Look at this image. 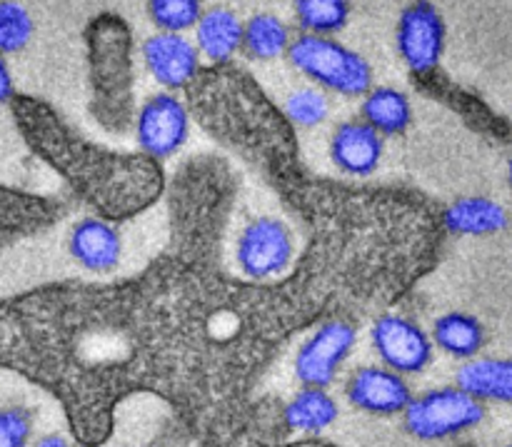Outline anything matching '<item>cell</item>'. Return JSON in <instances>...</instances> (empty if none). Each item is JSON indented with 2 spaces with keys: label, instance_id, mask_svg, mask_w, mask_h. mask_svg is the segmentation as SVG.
<instances>
[{
  "label": "cell",
  "instance_id": "6da1fadb",
  "mask_svg": "<svg viewBox=\"0 0 512 447\" xmlns=\"http://www.w3.org/2000/svg\"><path fill=\"white\" fill-rule=\"evenodd\" d=\"M208 265L175 255L123 283L0 298V370L53 395L83 447L108 443L135 393L218 423L293 330L278 283H228Z\"/></svg>",
  "mask_w": 512,
  "mask_h": 447
},
{
  "label": "cell",
  "instance_id": "7a4b0ae2",
  "mask_svg": "<svg viewBox=\"0 0 512 447\" xmlns=\"http://www.w3.org/2000/svg\"><path fill=\"white\" fill-rule=\"evenodd\" d=\"M23 143L100 218L130 220L153 208L165 193V173L158 160L145 153H118L100 148L50 103L35 95L15 93L8 103Z\"/></svg>",
  "mask_w": 512,
  "mask_h": 447
},
{
  "label": "cell",
  "instance_id": "3957f363",
  "mask_svg": "<svg viewBox=\"0 0 512 447\" xmlns=\"http://www.w3.org/2000/svg\"><path fill=\"white\" fill-rule=\"evenodd\" d=\"M190 113L215 140L233 148L298 203L313 183L300 163L298 135L283 108L238 65H205L185 90Z\"/></svg>",
  "mask_w": 512,
  "mask_h": 447
},
{
  "label": "cell",
  "instance_id": "277c9868",
  "mask_svg": "<svg viewBox=\"0 0 512 447\" xmlns=\"http://www.w3.org/2000/svg\"><path fill=\"white\" fill-rule=\"evenodd\" d=\"M90 115L108 133H125L135 125L133 30L118 13H100L85 25Z\"/></svg>",
  "mask_w": 512,
  "mask_h": 447
},
{
  "label": "cell",
  "instance_id": "5b68a950",
  "mask_svg": "<svg viewBox=\"0 0 512 447\" xmlns=\"http://www.w3.org/2000/svg\"><path fill=\"white\" fill-rule=\"evenodd\" d=\"M288 60L305 78L345 98H363L373 88L368 60L330 35H298L290 43Z\"/></svg>",
  "mask_w": 512,
  "mask_h": 447
},
{
  "label": "cell",
  "instance_id": "8992f818",
  "mask_svg": "<svg viewBox=\"0 0 512 447\" xmlns=\"http://www.w3.org/2000/svg\"><path fill=\"white\" fill-rule=\"evenodd\" d=\"M405 430L418 440H445L468 433L483 423L485 403L473 393L455 388H438L418 395L405 408Z\"/></svg>",
  "mask_w": 512,
  "mask_h": 447
},
{
  "label": "cell",
  "instance_id": "52a82bcc",
  "mask_svg": "<svg viewBox=\"0 0 512 447\" xmlns=\"http://www.w3.org/2000/svg\"><path fill=\"white\" fill-rule=\"evenodd\" d=\"M295 240L288 225L278 218H255L240 230L235 260L240 273L253 283H275L290 270Z\"/></svg>",
  "mask_w": 512,
  "mask_h": 447
},
{
  "label": "cell",
  "instance_id": "ba28073f",
  "mask_svg": "<svg viewBox=\"0 0 512 447\" xmlns=\"http://www.w3.org/2000/svg\"><path fill=\"white\" fill-rule=\"evenodd\" d=\"M355 338H358V333H355L350 320H320L318 328L300 345L298 355H295V378L305 388L325 390L335 380L340 365L353 353Z\"/></svg>",
  "mask_w": 512,
  "mask_h": 447
},
{
  "label": "cell",
  "instance_id": "9c48e42d",
  "mask_svg": "<svg viewBox=\"0 0 512 447\" xmlns=\"http://www.w3.org/2000/svg\"><path fill=\"white\" fill-rule=\"evenodd\" d=\"M135 140L140 153L153 160H168L185 145L190 133L188 103L173 93L150 95L135 115Z\"/></svg>",
  "mask_w": 512,
  "mask_h": 447
},
{
  "label": "cell",
  "instance_id": "30bf717a",
  "mask_svg": "<svg viewBox=\"0 0 512 447\" xmlns=\"http://www.w3.org/2000/svg\"><path fill=\"white\" fill-rule=\"evenodd\" d=\"M395 45L413 75H430L438 68L445 48V20L430 0H415L400 13Z\"/></svg>",
  "mask_w": 512,
  "mask_h": 447
},
{
  "label": "cell",
  "instance_id": "8fae6325",
  "mask_svg": "<svg viewBox=\"0 0 512 447\" xmlns=\"http://www.w3.org/2000/svg\"><path fill=\"white\" fill-rule=\"evenodd\" d=\"M370 338L385 368L400 375L423 373L433 360V338L405 315L383 313L375 318Z\"/></svg>",
  "mask_w": 512,
  "mask_h": 447
},
{
  "label": "cell",
  "instance_id": "7c38bea8",
  "mask_svg": "<svg viewBox=\"0 0 512 447\" xmlns=\"http://www.w3.org/2000/svg\"><path fill=\"white\" fill-rule=\"evenodd\" d=\"M65 213L63 200L0 183V250L53 228Z\"/></svg>",
  "mask_w": 512,
  "mask_h": 447
},
{
  "label": "cell",
  "instance_id": "4fadbf2b",
  "mask_svg": "<svg viewBox=\"0 0 512 447\" xmlns=\"http://www.w3.org/2000/svg\"><path fill=\"white\" fill-rule=\"evenodd\" d=\"M148 73L168 90H188V85L203 70L198 45L190 43L183 33H155L140 48Z\"/></svg>",
  "mask_w": 512,
  "mask_h": 447
},
{
  "label": "cell",
  "instance_id": "5bb4252c",
  "mask_svg": "<svg viewBox=\"0 0 512 447\" xmlns=\"http://www.w3.org/2000/svg\"><path fill=\"white\" fill-rule=\"evenodd\" d=\"M348 400L370 415H398L413 400L410 385L400 373L380 365L358 368L348 380Z\"/></svg>",
  "mask_w": 512,
  "mask_h": 447
},
{
  "label": "cell",
  "instance_id": "9a60e30c",
  "mask_svg": "<svg viewBox=\"0 0 512 447\" xmlns=\"http://www.w3.org/2000/svg\"><path fill=\"white\" fill-rule=\"evenodd\" d=\"M68 253L80 268L90 273H110L123 255V238L113 220L93 215V218L78 220L70 228Z\"/></svg>",
  "mask_w": 512,
  "mask_h": 447
},
{
  "label": "cell",
  "instance_id": "2e32d148",
  "mask_svg": "<svg viewBox=\"0 0 512 447\" xmlns=\"http://www.w3.org/2000/svg\"><path fill=\"white\" fill-rule=\"evenodd\" d=\"M383 150V135L365 120H345L330 138V158L345 175L353 178L373 175L383 160Z\"/></svg>",
  "mask_w": 512,
  "mask_h": 447
},
{
  "label": "cell",
  "instance_id": "e0dca14e",
  "mask_svg": "<svg viewBox=\"0 0 512 447\" xmlns=\"http://www.w3.org/2000/svg\"><path fill=\"white\" fill-rule=\"evenodd\" d=\"M443 230L463 238H485V235L503 233L510 225V215L498 200L483 198V195H468L458 198L440 213Z\"/></svg>",
  "mask_w": 512,
  "mask_h": 447
},
{
  "label": "cell",
  "instance_id": "ac0fdd59",
  "mask_svg": "<svg viewBox=\"0 0 512 447\" xmlns=\"http://www.w3.org/2000/svg\"><path fill=\"white\" fill-rule=\"evenodd\" d=\"M245 23L225 5H213L200 15L195 25V43L200 55L208 58L210 65L233 63L235 55L243 50Z\"/></svg>",
  "mask_w": 512,
  "mask_h": 447
},
{
  "label": "cell",
  "instance_id": "d6986e66",
  "mask_svg": "<svg viewBox=\"0 0 512 447\" xmlns=\"http://www.w3.org/2000/svg\"><path fill=\"white\" fill-rule=\"evenodd\" d=\"M360 113L368 125H373L383 138H393V135H403L413 123V105L410 98L398 88L390 85H373L368 93L363 95V105Z\"/></svg>",
  "mask_w": 512,
  "mask_h": 447
},
{
  "label": "cell",
  "instance_id": "ffe728a7",
  "mask_svg": "<svg viewBox=\"0 0 512 447\" xmlns=\"http://www.w3.org/2000/svg\"><path fill=\"white\" fill-rule=\"evenodd\" d=\"M458 385L483 403L512 405V360H470L458 370Z\"/></svg>",
  "mask_w": 512,
  "mask_h": 447
},
{
  "label": "cell",
  "instance_id": "44dd1931",
  "mask_svg": "<svg viewBox=\"0 0 512 447\" xmlns=\"http://www.w3.org/2000/svg\"><path fill=\"white\" fill-rule=\"evenodd\" d=\"M338 403L328 395V390L303 388L283 408V423L295 433L318 435L338 420Z\"/></svg>",
  "mask_w": 512,
  "mask_h": 447
},
{
  "label": "cell",
  "instance_id": "7402d4cb",
  "mask_svg": "<svg viewBox=\"0 0 512 447\" xmlns=\"http://www.w3.org/2000/svg\"><path fill=\"white\" fill-rule=\"evenodd\" d=\"M433 343L453 358L470 360L483 350L485 328L468 313H445L433 323Z\"/></svg>",
  "mask_w": 512,
  "mask_h": 447
},
{
  "label": "cell",
  "instance_id": "603a6c76",
  "mask_svg": "<svg viewBox=\"0 0 512 447\" xmlns=\"http://www.w3.org/2000/svg\"><path fill=\"white\" fill-rule=\"evenodd\" d=\"M290 43V30L278 15L273 13H258L245 23L243 30V53L250 60H260V63H268V60L280 58V55H288Z\"/></svg>",
  "mask_w": 512,
  "mask_h": 447
},
{
  "label": "cell",
  "instance_id": "cb8c5ba5",
  "mask_svg": "<svg viewBox=\"0 0 512 447\" xmlns=\"http://www.w3.org/2000/svg\"><path fill=\"white\" fill-rule=\"evenodd\" d=\"M295 20L308 35L340 33L350 20L348 0H295Z\"/></svg>",
  "mask_w": 512,
  "mask_h": 447
},
{
  "label": "cell",
  "instance_id": "d4e9b609",
  "mask_svg": "<svg viewBox=\"0 0 512 447\" xmlns=\"http://www.w3.org/2000/svg\"><path fill=\"white\" fill-rule=\"evenodd\" d=\"M203 0H148V15L163 33H185L203 15Z\"/></svg>",
  "mask_w": 512,
  "mask_h": 447
},
{
  "label": "cell",
  "instance_id": "484cf974",
  "mask_svg": "<svg viewBox=\"0 0 512 447\" xmlns=\"http://www.w3.org/2000/svg\"><path fill=\"white\" fill-rule=\"evenodd\" d=\"M33 38V18L15 0H0V55L18 53Z\"/></svg>",
  "mask_w": 512,
  "mask_h": 447
},
{
  "label": "cell",
  "instance_id": "4316f807",
  "mask_svg": "<svg viewBox=\"0 0 512 447\" xmlns=\"http://www.w3.org/2000/svg\"><path fill=\"white\" fill-rule=\"evenodd\" d=\"M283 110L295 128H315V125L325 123L330 113V103L320 90L300 88L290 93Z\"/></svg>",
  "mask_w": 512,
  "mask_h": 447
},
{
  "label": "cell",
  "instance_id": "83f0119b",
  "mask_svg": "<svg viewBox=\"0 0 512 447\" xmlns=\"http://www.w3.org/2000/svg\"><path fill=\"white\" fill-rule=\"evenodd\" d=\"M33 433V413L20 405L0 408V447H25Z\"/></svg>",
  "mask_w": 512,
  "mask_h": 447
},
{
  "label": "cell",
  "instance_id": "f1b7e54d",
  "mask_svg": "<svg viewBox=\"0 0 512 447\" xmlns=\"http://www.w3.org/2000/svg\"><path fill=\"white\" fill-rule=\"evenodd\" d=\"M15 95L13 88V75H10L8 65H5V58L0 55V103H10Z\"/></svg>",
  "mask_w": 512,
  "mask_h": 447
},
{
  "label": "cell",
  "instance_id": "f546056e",
  "mask_svg": "<svg viewBox=\"0 0 512 447\" xmlns=\"http://www.w3.org/2000/svg\"><path fill=\"white\" fill-rule=\"evenodd\" d=\"M270 447H338L328 440H318V438H305V440H293V443H285V445H270Z\"/></svg>",
  "mask_w": 512,
  "mask_h": 447
},
{
  "label": "cell",
  "instance_id": "4dcf8cb0",
  "mask_svg": "<svg viewBox=\"0 0 512 447\" xmlns=\"http://www.w3.org/2000/svg\"><path fill=\"white\" fill-rule=\"evenodd\" d=\"M33 447H70V443L65 438H60V435H45Z\"/></svg>",
  "mask_w": 512,
  "mask_h": 447
},
{
  "label": "cell",
  "instance_id": "1f68e13d",
  "mask_svg": "<svg viewBox=\"0 0 512 447\" xmlns=\"http://www.w3.org/2000/svg\"><path fill=\"white\" fill-rule=\"evenodd\" d=\"M508 178H510V185H512V155H510V163H508Z\"/></svg>",
  "mask_w": 512,
  "mask_h": 447
},
{
  "label": "cell",
  "instance_id": "d6a6232c",
  "mask_svg": "<svg viewBox=\"0 0 512 447\" xmlns=\"http://www.w3.org/2000/svg\"><path fill=\"white\" fill-rule=\"evenodd\" d=\"M505 447H512V445H505Z\"/></svg>",
  "mask_w": 512,
  "mask_h": 447
}]
</instances>
